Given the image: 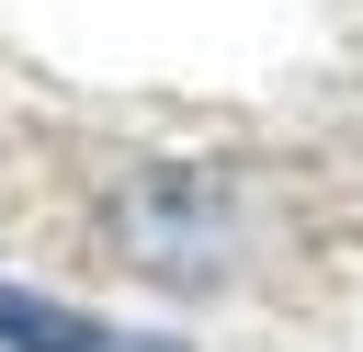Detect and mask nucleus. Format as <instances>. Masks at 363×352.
Returning <instances> with one entry per match:
<instances>
[{"instance_id":"2","label":"nucleus","mask_w":363,"mask_h":352,"mask_svg":"<svg viewBox=\"0 0 363 352\" xmlns=\"http://www.w3.org/2000/svg\"><path fill=\"white\" fill-rule=\"evenodd\" d=\"M0 352H182V341H136V329H102L34 284H0Z\"/></svg>"},{"instance_id":"1","label":"nucleus","mask_w":363,"mask_h":352,"mask_svg":"<svg viewBox=\"0 0 363 352\" xmlns=\"http://www.w3.org/2000/svg\"><path fill=\"white\" fill-rule=\"evenodd\" d=\"M113 238L159 284H227V261L250 250V193L227 170H136L113 204Z\"/></svg>"}]
</instances>
